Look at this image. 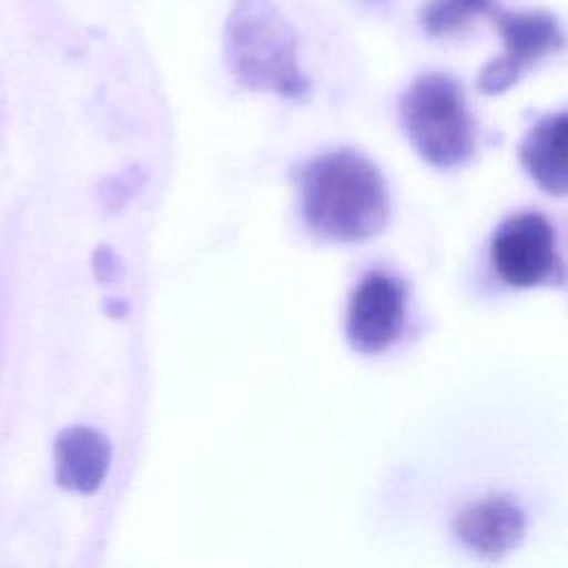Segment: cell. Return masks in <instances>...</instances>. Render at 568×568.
<instances>
[{
    "mask_svg": "<svg viewBox=\"0 0 568 568\" xmlns=\"http://www.w3.org/2000/svg\"><path fill=\"white\" fill-rule=\"evenodd\" d=\"M566 113H550L535 122L519 144V160L535 184L548 195L564 197L566 175Z\"/></svg>",
    "mask_w": 568,
    "mask_h": 568,
    "instance_id": "cell-9",
    "label": "cell"
},
{
    "mask_svg": "<svg viewBox=\"0 0 568 568\" xmlns=\"http://www.w3.org/2000/svg\"><path fill=\"white\" fill-rule=\"evenodd\" d=\"M455 537L484 559H501L515 550L526 530L521 508L506 497H486L462 506L453 517Z\"/></svg>",
    "mask_w": 568,
    "mask_h": 568,
    "instance_id": "cell-7",
    "label": "cell"
},
{
    "mask_svg": "<svg viewBox=\"0 0 568 568\" xmlns=\"http://www.w3.org/2000/svg\"><path fill=\"white\" fill-rule=\"evenodd\" d=\"M490 262L510 288H532L559 282L564 275L557 235L541 213H517L504 220L490 237Z\"/></svg>",
    "mask_w": 568,
    "mask_h": 568,
    "instance_id": "cell-4",
    "label": "cell"
},
{
    "mask_svg": "<svg viewBox=\"0 0 568 568\" xmlns=\"http://www.w3.org/2000/svg\"><path fill=\"white\" fill-rule=\"evenodd\" d=\"M224 64L251 91L302 100L311 91L297 64V38L271 0H235L224 22Z\"/></svg>",
    "mask_w": 568,
    "mask_h": 568,
    "instance_id": "cell-2",
    "label": "cell"
},
{
    "mask_svg": "<svg viewBox=\"0 0 568 568\" xmlns=\"http://www.w3.org/2000/svg\"><path fill=\"white\" fill-rule=\"evenodd\" d=\"M300 209L306 226L333 242H364L390 220L388 191L377 166L342 149L313 158L300 171Z\"/></svg>",
    "mask_w": 568,
    "mask_h": 568,
    "instance_id": "cell-1",
    "label": "cell"
},
{
    "mask_svg": "<svg viewBox=\"0 0 568 568\" xmlns=\"http://www.w3.org/2000/svg\"><path fill=\"white\" fill-rule=\"evenodd\" d=\"M399 122L433 166L453 169L475 153V124L462 87L446 73H424L399 98Z\"/></svg>",
    "mask_w": 568,
    "mask_h": 568,
    "instance_id": "cell-3",
    "label": "cell"
},
{
    "mask_svg": "<svg viewBox=\"0 0 568 568\" xmlns=\"http://www.w3.org/2000/svg\"><path fill=\"white\" fill-rule=\"evenodd\" d=\"M53 464L55 479L62 488L93 493L102 486L111 466V444L93 428L71 426L55 439Z\"/></svg>",
    "mask_w": 568,
    "mask_h": 568,
    "instance_id": "cell-8",
    "label": "cell"
},
{
    "mask_svg": "<svg viewBox=\"0 0 568 568\" xmlns=\"http://www.w3.org/2000/svg\"><path fill=\"white\" fill-rule=\"evenodd\" d=\"M490 13L504 40V55L481 69L477 87L486 95H497L510 89L528 67L561 49L564 31L548 11H501L493 7Z\"/></svg>",
    "mask_w": 568,
    "mask_h": 568,
    "instance_id": "cell-5",
    "label": "cell"
},
{
    "mask_svg": "<svg viewBox=\"0 0 568 568\" xmlns=\"http://www.w3.org/2000/svg\"><path fill=\"white\" fill-rule=\"evenodd\" d=\"M493 7V0H430L422 9V27L428 36H448Z\"/></svg>",
    "mask_w": 568,
    "mask_h": 568,
    "instance_id": "cell-10",
    "label": "cell"
},
{
    "mask_svg": "<svg viewBox=\"0 0 568 568\" xmlns=\"http://www.w3.org/2000/svg\"><path fill=\"white\" fill-rule=\"evenodd\" d=\"M406 317V284L388 273H368L348 300L346 337L364 355L395 344Z\"/></svg>",
    "mask_w": 568,
    "mask_h": 568,
    "instance_id": "cell-6",
    "label": "cell"
}]
</instances>
